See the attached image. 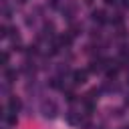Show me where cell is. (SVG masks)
I'll list each match as a JSON object with an SVG mask.
<instances>
[{
    "instance_id": "obj_15",
    "label": "cell",
    "mask_w": 129,
    "mask_h": 129,
    "mask_svg": "<svg viewBox=\"0 0 129 129\" xmlns=\"http://www.w3.org/2000/svg\"><path fill=\"white\" fill-rule=\"evenodd\" d=\"M127 83H129V77H127Z\"/></svg>"
},
{
    "instance_id": "obj_2",
    "label": "cell",
    "mask_w": 129,
    "mask_h": 129,
    "mask_svg": "<svg viewBox=\"0 0 129 129\" xmlns=\"http://www.w3.org/2000/svg\"><path fill=\"white\" fill-rule=\"evenodd\" d=\"M109 18H107V12L105 10H93V22L97 24H105Z\"/></svg>"
},
{
    "instance_id": "obj_11",
    "label": "cell",
    "mask_w": 129,
    "mask_h": 129,
    "mask_svg": "<svg viewBox=\"0 0 129 129\" xmlns=\"http://www.w3.org/2000/svg\"><path fill=\"white\" fill-rule=\"evenodd\" d=\"M8 58H10V54L4 52V56H2V64H4V69H6V64H8Z\"/></svg>"
},
{
    "instance_id": "obj_13",
    "label": "cell",
    "mask_w": 129,
    "mask_h": 129,
    "mask_svg": "<svg viewBox=\"0 0 129 129\" xmlns=\"http://www.w3.org/2000/svg\"><path fill=\"white\" fill-rule=\"evenodd\" d=\"M115 2H117V0H105V4H109V6H111V4H115Z\"/></svg>"
},
{
    "instance_id": "obj_16",
    "label": "cell",
    "mask_w": 129,
    "mask_h": 129,
    "mask_svg": "<svg viewBox=\"0 0 129 129\" xmlns=\"http://www.w3.org/2000/svg\"><path fill=\"white\" fill-rule=\"evenodd\" d=\"M127 103H129V99H127Z\"/></svg>"
},
{
    "instance_id": "obj_10",
    "label": "cell",
    "mask_w": 129,
    "mask_h": 129,
    "mask_svg": "<svg viewBox=\"0 0 129 129\" xmlns=\"http://www.w3.org/2000/svg\"><path fill=\"white\" fill-rule=\"evenodd\" d=\"M36 52H38V50H36V46H34V44H32V46H26V54H28V56H30V54L34 56Z\"/></svg>"
},
{
    "instance_id": "obj_12",
    "label": "cell",
    "mask_w": 129,
    "mask_h": 129,
    "mask_svg": "<svg viewBox=\"0 0 129 129\" xmlns=\"http://www.w3.org/2000/svg\"><path fill=\"white\" fill-rule=\"evenodd\" d=\"M50 6L52 8H58V0H50Z\"/></svg>"
},
{
    "instance_id": "obj_5",
    "label": "cell",
    "mask_w": 129,
    "mask_h": 129,
    "mask_svg": "<svg viewBox=\"0 0 129 129\" xmlns=\"http://www.w3.org/2000/svg\"><path fill=\"white\" fill-rule=\"evenodd\" d=\"M8 111H10V113H18V111H20V99L10 97V99H8Z\"/></svg>"
},
{
    "instance_id": "obj_1",
    "label": "cell",
    "mask_w": 129,
    "mask_h": 129,
    "mask_svg": "<svg viewBox=\"0 0 129 129\" xmlns=\"http://www.w3.org/2000/svg\"><path fill=\"white\" fill-rule=\"evenodd\" d=\"M40 111H42V115H44L46 119H52V117L58 113V107H56V103H54L52 99H44L42 105H40Z\"/></svg>"
},
{
    "instance_id": "obj_3",
    "label": "cell",
    "mask_w": 129,
    "mask_h": 129,
    "mask_svg": "<svg viewBox=\"0 0 129 129\" xmlns=\"http://www.w3.org/2000/svg\"><path fill=\"white\" fill-rule=\"evenodd\" d=\"M73 83L75 85H83L85 81H87V71H73Z\"/></svg>"
},
{
    "instance_id": "obj_4",
    "label": "cell",
    "mask_w": 129,
    "mask_h": 129,
    "mask_svg": "<svg viewBox=\"0 0 129 129\" xmlns=\"http://www.w3.org/2000/svg\"><path fill=\"white\" fill-rule=\"evenodd\" d=\"M67 121H69L71 125H81V121H83V117H81V113H75V111H69V113H67Z\"/></svg>"
},
{
    "instance_id": "obj_9",
    "label": "cell",
    "mask_w": 129,
    "mask_h": 129,
    "mask_svg": "<svg viewBox=\"0 0 129 129\" xmlns=\"http://www.w3.org/2000/svg\"><path fill=\"white\" fill-rule=\"evenodd\" d=\"M64 97H67V101H69V103H75V101H77V95H75L73 91H67V93H64Z\"/></svg>"
},
{
    "instance_id": "obj_8",
    "label": "cell",
    "mask_w": 129,
    "mask_h": 129,
    "mask_svg": "<svg viewBox=\"0 0 129 129\" xmlns=\"http://www.w3.org/2000/svg\"><path fill=\"white\" fill-rule=\"evenodd\" d=\"M14 79H16V71L6 69V81H8V83H14Z\"/></svg>"
},
{
    "instance_id": "obj_6",
    "label": "cell",
    "mask_w": 129,
    "mask_h": 129,
    "mask_svg": "<svg viewBox=\"0 0 129 129\" xmlns=\"http://www.w3.org/2000/svg\"><path fill=\"white\" fill-rule=\"evenodd\" d=\"M58 44H60V46H71V44H73V34H67V32L60 34V36H58Z\"/></svg>"
},
{
    "instance_id": "obj_14",
    "label": "cell",
    "mask_w": 129,
    "mask_h": 129,
    "mask_svg": "<svg viewBox=\"0 0 129 129\" xmlns=\"http://www.w3.org/2000/svg\"><path fill=\"white\" fill-rule=\"evenodd\" d=\"M123 6H125V8H129V0H123Z\"/></svg>"
},
{
    "instance_id": "obj_7",
    "label": "cell",
    "mask_w": 129,
    "mask_h": 129,
    "mask_svg": "<svg viewBox=\"0 0 129 129\" xmlns=\"http://www.w3.org/2000/svg\"><path fill=\"white\" fill-rule=\"evenodd\" d=\"M44 34L46 36H52L54 34V24L52 22H44Z\"/></svg>"
}]
</instances>
